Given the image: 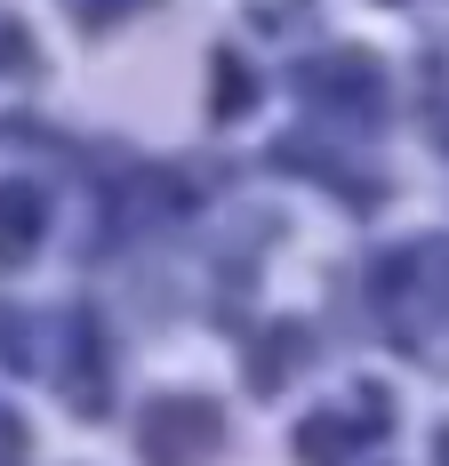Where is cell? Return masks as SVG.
Wrapping results in <instances>:
<instances>
[{
  "instance_id": "obj_1",
  "label": "cell",
  "mask_w": 449,
  "mask_h": 466,
  "mask_svg": "<svg viewBox=\"0 0 449 466\" xmlns=\"http://www.w3.org/2000/svg\"><path fill=\"white\" fill-rule=\"evenodd\" d=\"M136 451H145L153 466L209 459V451H217V402H209V394H161V402H145Z\"/></svg>"
},
{
  "instance_id": "obj_2",
  "label": "cell",
  "mask_w": 449,
  "mask_h": 466,
  "mask_svg": "<svg viewBox=\"0 0 449 466\" xmlns=\"http://www.w3.org/2000/svg\"><path fill=\"white\" fill-rule=\"evenodd\" d=\"M297 89L321 96V105H345V113H361V105H377V96H385V73H377L369 56H354V48H337V56L297 65Z\"/></svg>"
},
{
  "instance_id": "obj_3",
  "label": "cell",
  "mask_w": 449,
  "mask_h": 466,
  "mask_svg": "<svg viewBox=\"0 0 449 466\" xmlns=\"http://www.w3.org/2000/svg\"><path fill=\"white\" fill-rule=\"evenodd\" d=\"M41 226H48L41 193H33V186H0V258H8V266H16V258H33Z\"/></svg>"
},
{
  "instance_id": "obj_4",
  "label": "cell",
  "mask_w": 449,
  "mask_h": 466,
  "mask_svg": "<svg viewBox=\"0 0 449 466\" xmlns=\"http://www.w3.org/2000/svg\"><path fill=\"white\" fill-rule=\"evenodd\" d=\"M361 434H369V426L337 419V410H314V419L297 426V466H345Z\"/></svg>"
},
{
  "instance_id": "obj_5",
  "label": "cell",
  "mask_w": 449,
  "mask_h": 466,
  "mask_svg": "<svg viewBox=\"0 0 449 466\" xmlns=\"http://www.w3.org/2000/svg\"><path fill=\"white\" fill-rule=\"evenodd\" d=\"M297 354H305V329H297V322H273L265 346H249V386H257V394H273L281 378L297 370Z\"/></svg>"
},
{
  "instance_id": "obj_6",
  "label": "cell",
  "mask_w": 449,
  "mask_h": 466,
  "mask_svg": "<svg viewBox=\"0 0 449 466\" xmlns=\"http://www.w3.org/2000/svg\"><path fill=\"white\" fill-rule=\"evenodd\" d=\"M209 81H217V121H241V113L257 105V81H249V65H241L233 48L209 56Z\"/></svg>"
},
{
  "instance_id": "obj_7",
  "label": "cell",
  "mask_w": 449,
  "mask_h": 466,
  "mask_svg": "<svg viewBox=\"0 0 449 466\" xmlns=\"http://www.w3.org/2000/svg\"><path fill=\"white\" fill-rule=\"evenodd\" d=\"M81 16H113V8H129V0H73Z\"/></svg>"
},
{
  "instance_id": "obj_8",
  "label": "cell",
  "mask_w": 449,
  "mask_h": 466,
  "mask_svg": "<svg viewBox=\"0 0 449 466\" xmlns=\"http://www.w3.org/2000/svg\"><path fill=\"white\" fill-rule=\"evenodd\" d=\"M434 466H449V426H442V442H434Z\"/></svg>"
}]
</instances>
